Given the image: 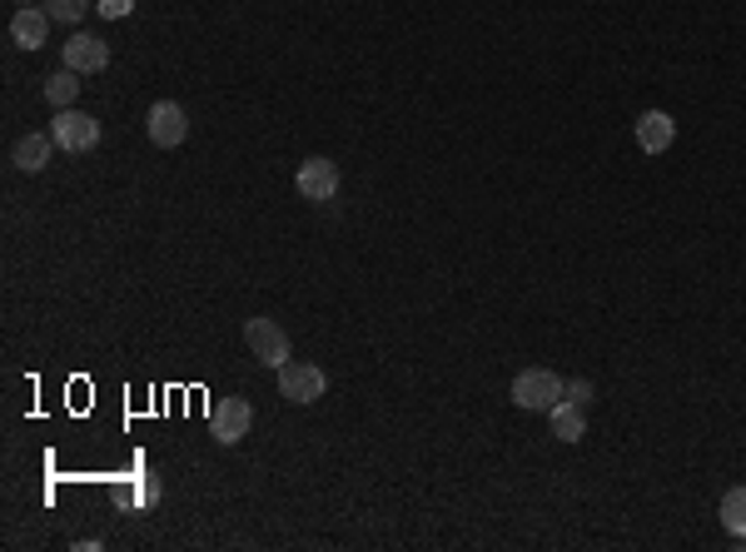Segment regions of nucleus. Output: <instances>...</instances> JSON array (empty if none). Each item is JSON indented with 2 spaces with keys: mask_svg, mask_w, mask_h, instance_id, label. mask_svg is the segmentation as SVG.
<instances>
[{
  "mask_svg": "<svg viewBox=\"0 0 746 552\" xmlns=\"http://www.w3.org/2000/svg\"><path fill=\"white\" fill-rule=\"evenodd\" d=\"M95 11L105 15V21H125V15L135 11V0H95Z\"/></svg>",
  "mask_w": 746,
  "mask_h": 552,
  "instance_id": "obj_16",
  "label": "nucleus"
},
{
  "mask_svg": "<svg viewBox=\"0 0 746 552\" xmlns=\"http://www.w3.org/2000/svg\"><path fill=\"white\" fill-rule=\"evenodd\" d=\"M244 344H249V354L260 358L264 368H284V364H289V348H294L279 319H249V324H244Z\"/></svg>",
  "mask_w": 746,
  "mask_h": 552,
  "instance_id": "obj_3",
  "label": "nucleus"
},
{
  "mask_svg": "<svg viewBox=\"0 0 746 552\" xmlns=\"http://www.w3.org/2000/svg\"><path fill=\"white\" fill-rule=\"evenodd\" d=\"M548 423H552V438H558V444H583V434H587V413H583V403H573V399L552 403Z\"/></svg>",
  "mask_w": 746,
  "mask_h": 552,
  "instance_id": "obj_12",
  "label": "nucleus"
},
{
  "mask_svg": "<svg viewBox=\"0 0 746 552\" xmlns=\"http://www.w3.org/2000/svg\"><path fill=\"white\" fill-rule=\"evenodd\" d=\"M338 164L324 160V154H309V160L299 164V174H294V184H299V195L309 199V205H329V199L338 195Z\"/></svg>",
  "mask_w": 746,
  "mask_h": 552,
  "instance_id": "obj_6",
  "label": "nucleus"
},
{
  "mask_svg": "<svg viewBox=\"0 0 746 552\" xmlns=\"http://www.w3.org/2000/svg\"><path fill=\"white\" fill-rule=\"evenodd\" d=\"M55 150H60V145H55V135L50 130H31V135H25V140L21 145H15V150H11V164H15V170H25V174H41L45 170V164H50V154Z\"/></svg>",
  "mask_w": 746,
  "mask_h": 552,
  "instance_id": "obj_11",
  "label": "nucleus"
},
{
  "mask_svg": "<svg viewBox=\"0 0 746 552\" xmlns=\"http://www.w3.org/2000/svg\"><path fill=\"white\" fill-rule=\"evenodd\" d=\"M45 35H50V11H45V5H21V11L11 15V41L21 45V50H41Z\"/></svg>",
  "mask_w": 746,
  "mask_h": 552,
  "instance_id": "obj_10",
  "label": "nucleus"
},
{
  "mask_svg": "<svg viewBox=\"0 0 746 552\" xmlns=\"http://www.w3.org/2000/svg\"><path fill=\"white\" fill-rule=\"evenodd\" d=\"M324 389H329V373L319 364H284L279 368V399H289V403H319L324 399Z\"/></svg>",
  "mask_w": 746,
  "mask_h": 552,
  "instance_id": "obj_7",
  "label": "nucleus"
},
{
  "mask_svg": "<svg viewBox=\"0 0 746 552\" xmlns=\"http://www.w3.org/2000/svg\"><path fill=\"white\" fill-rule=\"evenodd\" d=\"M563 399H573V403H583V409H587V403H593V383H587V379H573V383L563 389Z\"/></svg>",
  "mask_w": 746,
  "mask_h": 552,
  "instance_id": "obj_17",
  "label": "nucleus"
},
{
  "mask_svg": "<svg viewBox=\"0 0 746 552\" xmlns=\"http://www.w3.org/2000/svg\"><path fill=\"white\" fill-rule=\"evenodd\" d=\"M722 528L732 532V538H746V483H742V487H726V498H722Z\"/></svg>",
  "mask_w": 746,
  "mask_h": 552,
  "instance_id": "obj_14",
  "label": "nucleus"
},
{
  "mask_svg": "<svg viewBox=\"0 0 746 552\" xmlns=\"http://www.w3.org/2000/svg\"><path fill=\"white\" fill-rule=\"evenodd\" d=\"M249 423H254L249 399H239V393L215 399V409H209V438H215V444H225V448H234L239 438L249 434Z\"/></svg>",
  "mask_w": 746,
  "mask_h": 552,
  "instance_id": "obj_5",
  "label": "nucleus"
},
{
  "mask_svg": "<svg viewBox=\"0 0 746 552\" xmlns=\"http://www.w3.org/2000/svg\"><path fill=\"white\" fill-rule=\"evenodd\" d=\"M563 389L567 383L552 373V368H523L518 379H513V389H508V399L518 403L523 413H552V403L563 399Z\"/></svg>",
  "mask_w": 746,
  "mask_h": 552,
  "instance_id": "obj_1",
  "label": "nucleus"
},
{
  "mask_svg": "<svg viewBox=\"0 0 746 552\" xmlns=\"http://www.w3.org/2000/svg\"><path fill=\"white\" fill-rule=\"evenodd\" d=\"M45 100H50L55 110H70L80 100V80H76V70H55L50 80H45Z\"/></svg>",
  "mask_w": 746,
  "mask_h": 552,
  "instance_id": "obj_13",
  "label": "nucleus"
},
{
  "mask_svg": "<svg viewBox=\"0 0 746 552\" xmlns=\"http://www.w3.org/2000/svg\"><path fill=\"white\" fill-rule=\"evenodd\" d=\"M135 503H150V508H154V503H160V483H154V473L145 478L140 487H135Z\"/></svg>",
  "mask_w": 746,
  "mask_h": 552,
  "instance_id": "obj_18",
  "label": "nucleus"
},
{
  "mask_svg": "<svg viewBox=\"0 0 746 552\" xmlns=\"http://www.w3.org/2000/svg\"><path fill=\"white\" fill-rule=\"evenodd\" d=\"M60 55H66V70H76V76H100V70L110 66V45L100 41V35H85V31L70 35Z\"/></svg>",
  "mask_w": 746,
  "mask_h": 552,
  "instance_id": "obj_8",
  "label": "nucleus"
},
{
  "mask_svg": "<svg viewBox=\"0 0 746 552\" xmlns=\"http://www.w3.org/2000/svg\"><path fill=\"white\" fill-rule=\"evenodd\" d=\"M45 11H50V21L60 25H76L90 15V0H45Z\"/></svg>",
  "mask_w": 746,
  "mask_h": 552,
  "instance_id": "obj_15",
  "label": "nucleus"
},
{
  "mask_svg": "<svg viewBox=\"0 0 746 552\" xmlns=\"http://www.w3.org/2000/svg\"><path fill=\"white\" fill-rule=\"evenodd\" d=\"M632 135H638V150L642 154H667L672 140H677V119H672L667 110H647V115H638Z\"/></svg>",
  "mask_w": 746,
  "mask_h": 552,
  "instance_id": "obj_9",
  "label": "nucleus"
},
{
  "mask_svg": "<svg viewBox=\"0 0 746 552\" xmlns=\"http://www.w3.org/2000/svg\"><path fill=\"white\" fill-rule=\"evenodd\" d=\"M50 135H55V145H60V150L85 154V150H95V145H100V119L85 115V110H76V105H70V110H55Z\"/></svg>",
  "mask_w": 746,
  "mask_h": 552,
  "instance_id": "obj_2",
  "label": "nucleus"
},
{
  "mask_svg": "<svg viewBox=\"0 0 746 552\" xmlns=\"http://www.w3.org/2000/svg\"><path fill=\"white\" fill-rule=\"evenodd\" d=\"M25 5H31V0H25Z\"/></svg>",
  "mask_w": 746,
  "mask_h": 552,
  "instance_id": "obj_19",
  "label": "nucleus"
},
{
  "mask_svg": "<svg viewBox=\"0 0 746 552\" xmlns=\"http://www.w3.org/2000/svg\"><path fill=\"white\" fill-rule=\"evenodd\" d=\"M145 135H150V145H160V150H180V145L190 140V115H184V105L154 100L150 115H145Z\"/></svg>",
  "mask_w": 746,
  "mask_h": 552,
  "instance_id": "obj_4",
  "label": "nucleus"
}]
</instances>
